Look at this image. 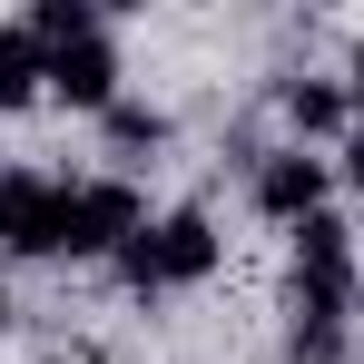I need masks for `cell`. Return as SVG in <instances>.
<instances>
[{
  "label": "cell",
  "instance_id": "cell-10",
  "mask_svg": "<svg viewBox=\"0 0 364 364\" xmlns=\"http://www.w3.org/2000/svg\"><path fill=\"white\" fill-rule=\"evenodd\" d=\"M109 138L119 148H158V109H109Z\"/></svg>",
  "mask_w": 364,
  "mask_h": 364
},
{
  "label": "cell",
  "instance_id": "cell-12",
  "mask_svg": "<svg viewBox=\"0 0 364 364\" xmlns=\"http://www.w3.org/2000/svg\"><path fill=\"white\" fill-rule=\"evenodd\" d=\"M345 158H355V187H364V138H355V148H345Z\"/></svg>",
  "mask_w": 364,
  "mask_h": 364
},
{
  "label": "cell",
  "instance_id": "cell-8",
  "mask_svg": "<svg viewBox=\"0 0 364 364\" xmlns=\"http://www.w3.org/2000/svg\"><path fill=\"white\" fill-rule=\"evenodd\" d=\"M30 40L40 50H79V40H99V10L89 0H40L30 10Z\"/></svg>",
  "mask_w": 364,
  "mask_h": 364
},
{
  "label": "cell",
  "instance_id": "cell-3",
  "mask_svg": "<svg viewBox=\"0 0 364 364\" xmlns=\"http://www.w3.org/2000/svg\"><path fill=\"white\" fill-rule=\"evenodd\" d=\"M60 217H69V187L0 178V246H20V256H60Z\"/></svg>",
  "mask_w": 364,
  "mask_h": 364
},
{
  "label": "cell",
  "instance_id": "cell-1",
  "mask_svg": "<svg viewBox=\"0 0 364 364\" xmlns=\"http://www.w3.org/2000/svg\"><path fill=\"white\" fill-rule=\"evenodd\" d=\"M119 266H128V286H197V276L217 266V227H207L197 207H178L168 227L128 237V246H119Z\"/></svg>",
  "mask_w": 364,
  "mask_h": 364
},
{
  "label": "cell",
  "instance_id": "cell-14",
  "mask_svg": "<svg viewBox=\"0 0 364 364\" xmlns=\"http://www.w3.org/2000/svg\"><path fill=\"white\" fill-rule=\"evenodd\" d=\"M69 364H99V355H69Z\"/></svg>",
  "mask_w": 364,
  "mask_h": 364
},
{
  "label": "cell",
  "instance_id": "cell-2",
  "mask_svg": "<svg viewBox=\"0 0 364 364\" xmlns=\"http://www.w3.org/2000/svg\"><path fill=\"white\" fill-rule=\"evenodd\" d=\"M138 237V187L119 178H89L69 187V217H60V256H109V246Z\"/></svg>",
  "mask_w": 364,
  "mask_h": 364
},
{
  "label": "cell",
  "instance_id": "cell-6",
  "mask_svg": "<svg viewBox=\"0 0 364 364\" xmlns=\"http://www.w3.org/2000/svg\"><path fill=\"white\" fill-rule=\"evenodd\" d=\"M296 276L355 286V256H345V227H335V217H305V237H296Z\"/></svg>",
  "mask_w": 364,
  "mask_h": 364
},
{
  "label": "cell",
  "instance_id": "cell-11",
  "mask_svg": "<svg viewBox=\"0 0 364 364\" xmlns=\"http://www.w3.org/2000/svg\"><path fill=\"white\" fill-rule=\"evenodd\" d=\"M296 355L305 364H335V355H345V325H296Z\"/></svg>",
  "mask_w": 364,
  "mask_h": 364
},
{
  "label": "cell",
  "instance_id": "cell-7",
  "mask_svg": "<svg viewBox=\"0 0 364 364\" xmlns=\"http://www.w3.org/2000/svg\"><path fill=\"white\" fill-rule=\"evenodd\" d=\"M40 79H50V50H40L30 30H0V109H20Z\"/></svg>",
  "mask_w": 364,
  "mask_h": 364
},
{
  "label": "cell",
  "instance_id": "cell-9",
  "mask_svg": "<svg viewBox=\"0 0 364 364\" xmlns=\"http://www.w3.org/2000/svg\"><path fill=\"white\" fill-rule=\"evenodd\" d=\"M286 119H296L305 138H325V128H345V89H325V79H296V89H286Z\"/></svg>",
  "mask_w": 364,
  "mask_h": 364
},
{
  "label": "cell",
  "instance_id": "cell-13",
  "mask_svg": "<svg viewBox=\"0 0 364 364\" xmlns=\"http://www.w3.org/2000/svg\"><path fill=\"white\" fill-rule=\"evenodd\" d=\"M355 89H364V50H355Z\"/></svg>",
  "mask_w": 364,
  "mask_h": 364
},
{
  "label": "cell",
  "instance_id": "cell-4",
  "mask_svg": "<svg viewBox=\"0 0 364 364\" xmlns=\"http://www.w3.org/2000/svg\"><path fill=\"white\" fill-rule=\"evenodd\" d=\"M256 207H266V217H325V158H266V168H256Z\"/></svg>",
  "mask_w": 364,
  "mask_h": 364
},
{
  "label": "cell",
  "instance_id": "cell-5",
  "mask_svg": "<svg viewBox=\"0 0 364 364\" xmlns=\"http://www.w3.org/2000/svg\"><path fill=\"white\" fill-rule=\"evenodd\" d=\"M50 89H60L69 109H119V60H109V40L50 50Z\"/></svg>",
  "mask_w": 364,
  "mask_h": 364
},
{
  "label": "cell",
  "instance_id": "cell-15",
  "mask_svg": "<svg viewBox=\"0 0 364 364\" xmlns=\"http://www.w3.org/2000/svg\"><path fill=\"white\" fill-rule=\"evenodd\" d=\"M0 325H10V305H0Z\"/></svg>",
  "mask_w": 364,
  "mask_h": 364
}]
</instances>
